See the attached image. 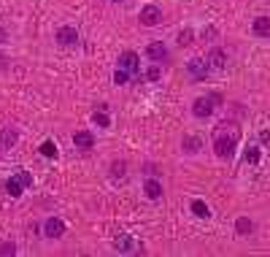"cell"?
<instances>
[{
	"label": "cell",
	"mask_w": 270,
	"mask_h": 257,
	"mask_svg": "<svg viewBox=\"0 0 270 257\" xmlns=\"http://www.w3.org/2000/svg\"><path fill=\"white\" fill-rule=\"evenodd\" d=\"M214 152L219 154L221 160H230L232 154H235V133H221V136H216V141H214Z\"/></svg>",
	"instance_id": "obj_1"
},
{
	"label": "cell",
	"mask_w": 270,
	"mask_h": 257,
	"mask_svg": "<svg viewBox=\"0 0 270 257\" xmlns=\"http://www.w3.org/2000/svg\"><path fill=\"white\" fill-rule=\"evenodd\" d=\"M216 100H219V98H197V100L192 103V114H194V116H200V119L211 116V114H214Z\"/></svg>",
	"instance_id": "obj_2"
},
{
	"label": "cell",
	"mask_w": 270,
	"mask_h": 257,
	"mask_svg": "<svg viewBox=\"0 0 270 257\" xmlns=\"http://www.w3.org/2000/svg\"><path fill=\"white\" fill-rule=\"evenodd\" d=\"M43 235H46V238H62L65 235V222L59 217H49L46 222H43Z\"/></svg>",
	"instance_id": "obj_3"
},
{
	"label": "cell",
	"mask_w": 270,
	"mask_h": 257,
	"mask_svg": "<svg viewBox=\"0 0 270 257\" xmlns=\"http://www.w3.org/2000/svg\"><path fill=\"white\" fill-rule=\"evenodd\" d=\"M138 19H140V25H146V28H157V25L162 22V11L157 6H143Z\"/></svg>",
	"instance_id": "obj_4"
},
{
	"label": "cell",
	"mask_w": 270,
	"mask_h": 257,
	"mask_svg": "<svg viewBox=\"0 0 270 257\" xmlns=\"http://www.w3.org/2000/svg\"><path fill=\"white\" fill-rule=\"evenodd\" d=\"M57 44L59 46H76V44H79V30L68 28V25H65V28H59L57 30Z\"/></svg>",
	"instance_id": "obj_5"
},
{
	"label": "cell",
	"mask_w": 270,
	"mask_h": 257,
	"mask_svg": "<svg viewBox=\"0 0 270 257\" xmlns=\"http://www.w3.org/2000/svg\"><path fill=\"white\" fill-rule=\"evenodd\" d=\"M119 68H124V71H130V73H138L140 57L135 55V52H122V55H119Z\"/></svg>",
	"instance_id": "obj_6"
},
{
	"label": "cell",
	"mask_w": 270,
	"mask_h": 257,
	"mask_svg": "<svg viewBox=\"0 0 270 257\" xmlns=\"http://www.w3.org/2000/svg\"><path fill=\"white\" fill-rule=\"evenodd\" d=\"M205 62H208L211 68H216V71H219V68L227 65V52L221 49V46H214V49L208 52V57H205Z\"/></svg>",
	"instance_id": "obj_7"
},
{
	"label": "cell",
	"mask_w": 270,
	"mask_h": 257,
	"mask_svg": "<svg viewBox=\"0 0 270 257\" xmlns=\"http://www.w3.org/2000/svg\"><path fill=\"white\" fill-rule=\"evenodd\" d=\"M146 55H149V60H154V62H165L167 60V49L160 44V41H154V44L146 46Z\"/></svg>",
	"instance_id": "obj_8"
},
{
	"label": "cell",
	"mask_w": 270,
	"mask_h": 257,
	"mask_svg": "<svg viewBox=\"0 0 270 257\" xmlns=\"http://www.w3.org/2000/svg\"><path fill=\"white\" fill-rule=\"evenodd\" d=\"M73 143H76V146H81V149H92V146H95V136H92L89 130H76L73 133Z\"/></svg>",
	"instance_id": "obj_9"
},
{
	"label": "cell",
	"mask_w": 270,
	"mask_h": 257,
	"mask_svg": "<svg viewBox=\"0 0 270 257\" xmlns=\"http://www.w3.org/2000/svg\"><path fill=\"white\" fill-rule=\"evenodd\" d=\"M143 192H146V198H149V200H160V198H162V184L157 179H146Z\"/></svg>",
	"instance_id": "obj_10"
},
{
	"label": "cell",
	"mask_w": 270,
	"mask_h": 257,
	"mask_svg": "<svg viewBox=\"0 0 270 257\" xmlns=\"http://www.w3.org/2000/svg\"><path fill=\"white\" fill-rule=\"evenodd\" d=\"M187 71L192 73L194 79H205V73H208V62H203V60H189Z\"/></svg>",
	"instance_id": "obj_11"
},
{
	"label": "cell",
	"mask_w": 270,
	"mask_h": 257,
	"mask_svg": "<svg viewBox=\"0 0 270 257\" xmlns=\"http://www.w3.org/2000/svg\"><path fill=\"white\" fill-rule=\"evenodd\" d=\"M251 28H254V33H257V35L268 38V35H270V17H257Z\"/></svg>",
	"instance_id": "obj_12"
},
{
	"label": "cell",
	"mask_w": 270,
	"mask_h": 257,
	"mask_svg": "<svg viewBox=\"0 0 270 257\" xmlns=\"http://www.w3.org/2000/svg\"><path fill=\"white\" fill-rule=\"evenodd\" d=\"M22 190H25V184L19 181V176H16V173L11 176L8 181H5V192H8L11 198H19V195H22Z\"/></svg>",
	"instance_id": "obj_13"
},
{
	"label": "cell",
	"mask_w": 270,
	"mask_h": 257,
	"mask_svg": "<svg viewBox=\"0 0 270 257\" xmlns=\"http://www.w3.org/2000/svg\"><path fill=\"white\" fill-rule=\"evenodd\" d=\"M14 143H16V130L3 127V130H0V149H11Z\"/></svg>",
	"instance_id": "obj_14"
},
{
	"label": "cell",
	"mask_w": 270,
	"mask_h": 257,
	"mask_svg": "<svg viewBox=\"0 0 270 257\" xmlns=\"http://www.w3.org/2000/svg\"><path fill=\"white\" fill-rule=\"evenodd\" d=\"M113 249H119V252H130V249H133V235H127V233L116 235V241H113Z\"/></svg>",
	"instance_id": "obj_15"
},
{
	"label": "cell",
	"mask_w": 270,
	"mask_h": 257,
	"mask_svg": "<svg viewBox=\"0 0 270 257\" xmlns=\"http://www.w3.org/2000/svg\"><path fill=\"white\" fill-rule=\"evenodd\" d=\"M235 230H238V233H241V235H248V233H251V230H254V222H251V219H248V217H238V222H235Z\"/></svg>",
	"instance_id": "obj_16"
},
{
	"label": "cell",
	"mask_w": 270,
	"mask_h": 257,
	"mask_svg": "<svg viewBox=\"0 0 270 257\" xmlns=\"http://www.w3.org/2000/svg\"><path fill=\"white\" fill-rule=\"evenodd\" d=\"M192 214H194V217L208 219V217H211V208L205 206V200H192Z\"/></svg>",
	"instance_id": "obj_17"
},
{
	"label": "cell",
	"mask_w": 270,
	"mask_h": 257,
	"mask_svg": "<svg viewBox=\"0 0 270 257\" xmlns=\"http://www.w3.org/2000/svg\"><path fill=\"white\" fill-rule=\"evenodd\" d=\"M130 76H133L130 71H124V68H116V71H113V84H116V87H122V84L130 82Z\"/></svg>",
	"instance_id": "obj_18"
},
{
	"label": "cell",
	"mask_w": 270,
	"mask_h": 257,
	"mask_svg": "<svg viewBox=\"0 0 270 257\" xmlns=\"http://www.w3.org/2000/svg\"><path fill=\"white\" fill-rule=\"evenodd\" d=\"M184 152H189V154L200 152V138H194V136H187V138H184Z\"/></svg>",
	"instance_id": "obj_19"
},
{
	"label": "cell",
	"mask_w": 270,
	"mask_h": 257,
	"mask_svg": "<svg viewBox=\"0 0 270 257\" xmlns=\"http://www.w3.org/2000/svg\"><path fill=\"white\" fill-rule=\"evenodd\" d=\"M41 154H43V157H57V143H54V141H43L41 143Z\"/></svg>",
	"instance_id": "obj_20"
},
{
	"label": "cell",
	"mask_w": 270,
	"mask_h": 257,
	"mask_svg": "<svg viewBox=\"0 0 270 257\" xmlns=\"http://www.w3.org/2000/svg\"><path fill=\"white\" fill-rule=\"evenodd\" d=\"M243 157H246V163H259V146H246V152H243Z\"/></svg>",
	"instance_id": "obj_21"
},
{
	"label": "cell",
	"mask_w": 270,
	"mask_h": 257,
	"mask_svg": "<svg viewBox=\"0 0 270 257\" xmlns=\"http://www.w3.org/2000/svg\"><path fill=\"white\" fill-rule=\"evenodd\" d=\"M92 119H95V125H100V127H108V125H111V116H108L103 109L95 111V116H92Z\"/></svg>",
	"instance_id": "obj_22"
},
{
	"label": "cell",
	"mask_w": 270,
	"mask_h": 257,
	"mask_svg": "<svg viewBox=\"0 0 270 257\" xmlns=\"http://www.w3.org/2000/svg\"><path fill=\"white\" fill-rule=\"evenodd\" d=\"M146 79H149V82H160V79H162V68H160V62H157V65H151L149 71H146Z\"/></svg>",
	"instance_id": "obj_23"
},
{
	"label": "cell",
	"mask_w": 270,
	"mask_h": 257,
	"mask_svg": "<svg viewBox=\"0 0 270 257\" xmlns=\"http://www.w3.org/2000/svg\"><path fill=\"white\" fill-rule=\"evenodd\" d=\"M124 171H127V165H124V163H113L111 165V176H113V179H124Z\"/></svg>",
	"instance_id": "obj_24"
},
{
	"label": "cell",
	"mask_w": 270,
	"mask_h": 257,
	"mask_svg": "<svg viewBox=\"0 0 270 257\" xmlns=\"http://www.w3.org/2000/svg\"><path fill=\"white\" fill-rule=\"evenodd\" d=\"M178 44H181V46L192 44V30H181V33H178Z\"/></svg>",
	"instance_id": "obj_25"
},
{
	"label": "cell",
	"mask_w": 270,
	"mask_h": 257,
	"mask_svg": "<svg viewBox=\"0 0 270 257\" xmlns=\"http://www.w3.org/2000/svg\"><path fill=\"white\" fill-rule=\"evenodd\" d=\"M14 252H16L14 241H5V244L0 246V257H8V255H14Z\"/></svg>",
	"instance_id": "obj_26"
},
{
	"label": "cell",
	"mask_w": 270,
	"mask_h": 257,
	"mask_svg": "<svg viewBox=\"0 0 270 257\" xmlns=\"http://www.w3.org/2000/svg\"><path fill=\"white\" fill-rule=\"evenodd\" d=\"M16 176H19V181H22L25 187H30V184H32V176L27 173V171H16Z\"/></svg>",
	"instance_id": "obj_27"
},
{
	"label": "cell",
	"mask_w": 270,
	"mask_h": 257,
	"mask_svg": "<svg viewBox=\"0 0 270 257\" xmlns=\"http://www.w3.org/2000/svg\"><path fill=\"white\" fill-rule=\"evenodd\" d=\"M5 38H8V35H5V30L0 28V44H5Z\"/></svg>",
	"instance_id": "obj_28"
},
{
	"label": "cell",
	"mask_w": 270,
	"mask_h": 257,
	"mask_svg": "<svg viewBox=\"0 0 270 257\" xmlns=\"http://www.w3.org/2000/svg\"><path fill=\"white\" fill-rule=\"evenodd\" d=\"M113 3H119V0H113Z\"/></svg>",
	"instance_id": "obj_29"
}]
</instances>
